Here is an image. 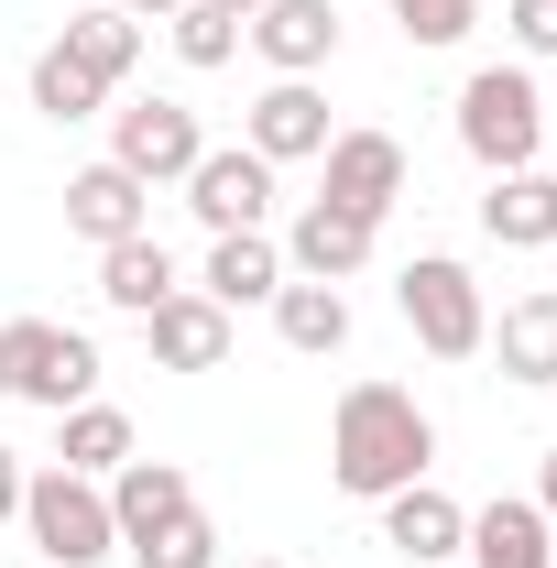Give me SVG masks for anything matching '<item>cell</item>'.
I'll return each instance as SVG.
<instances>
[{
  "instance_id": "cell-15",
  "label": "cell",
  "mask_w": 557,
  "mask_h": 568,
  "mask_svg": "<svg viewBox=\"0 0 557 568\" xmlns=\"http://www.w3.org/2000/svg\"><path fill=\"white\" fill-rule=\"evenodd\" d=\"M284 263L306 284H350L361 263H372V219H350V209H328V197H306L295 209V230H284Z\"/></svg>"
},
{
  "instance_id": "cell-2",
  "label": "cell",
  "mask_w": 557,
  "mask_h": 568,
  "mask_svg": "<svg viewBox=\"0 0 557 568\" xmlns=\"http://www.w3.org/2000/svg\"><path fill=\"white\" fill-rule=\"evenodd\" d=\"M0 394L11 405H44V416H67L99 394V339L67 328V317H11L0 328Z\"/></svg>"
},
{
  "instance_id": "cell-3",
  "label": "cell",
  "mask_w": 557,
  "mask_h": 568,
  "mask_svg": "<svg viewBox=\"0 0 557 568\" xmlns=\"http://www.w3.org/2000/svg\"><path fill=\"white\" fill-rule=\"evenodd\" d=\"M22 536H33V558H44V568H99V558H121L110 493H99L88 470H55V459L22 481Z\"/></svg>"
},
{
  "instance_id": "cell-18",
  "label": "cell",
  "mask_w": 557,
  "mask_h": 568,
  "mask_svg": "<svg viewBox=\"0 0 557 568\" xmlns=\"http://www.w3.org/2000/svg\"><path fill=\"white\" fill-rule=\"evenodd\" d=\"M274 284H284V252L263 230H219L209 241V274H198L209 306H230V317H241V306H274Z\"/></svg>"
},
{
  "instance_id": "cell-5",
  "label": "cell",
  "mask_w": 557,
  "mask_h": 568,
  "mask_svg": "<svg viewBox=\"0 0 557 568\" xmlns=\"http://www.w3.org/2000/svg\"><path fill=\"white\" fill-rule=\"evenodd\" d=\"M394 306H405V328H416L426 361H470L492 339V306H482V284H470L459 252H416V263L394 274Z\"/></svg>"
},
{
  "instance_id": "cell-26",
  "label": "cell",
  "mask_w": 557,
  "mask_h": 568,
  "mask_svg": "<svg viewBox=\"0 0 557 568\" xmlns=\"http://www.w3.org/2000/svg\"><path fill=\"white\" fill-rule=\"evenodd\" d=\"M132 568H219V525L209 514H175L164 536H142V547H121Z\"/></svg>"
},
{
  "instance_id": "cell-30",
  "label": "cell",
  "mask_w": 557,
  "mask_h": 568,
  "mask_svg": "<svg viewBox=\"0 0 557 568\" xmlns=\"http://www.w3.org/2000/svg\"><path fill=\"white\" fill-rule=\"evenodd\" d=\"M110 11H132V22H175L186 0H110Z\"/></svg>"
},
{
  "instance_id": "cell-8",
  "label": "cell",
  "mask_w": 557,
  "mask_h": 568,
  "mask_svg": "<svg viewBox=\"0 0 557 568\" xmlns=\"http://www.w3.org/2000/svg\"><path fill=\"white\" fill-rule=\"evenodd\" d=\"M317 164H328V186H317V197L350 209V219H372V230H383V209L405 197V142H394V132H328Z\"/></svg>"
},
{
  "instance_id": "cell-27",
  "label": "cell",
  "mask_w": 557,
  "mask_h": 568,
  "mask_svg": "<svg viewBox=\"0 0 557 568\" xmlns=\"http://www.w3.org/2000/svg\"><path fill=\"white\" fill-rule=\"evenodd\" d=\"M405 22V44H470L482 33V0H383Z\"/></svg>"
},
{
  "instance_id": "cell-6",
  "label": "cell",
  "mask_w": 557,
  "mask_h": 568,
  "mask_svg": "<svg viewBox=\"0 0 557 568\" xmlns=\"http://www.w3.org/2000/svg\"><path fill=\"white\" fill-rule=\"evenodd\" d=\"M198 153H209V121H198L186 99H132V110H110V164L142 175V186H186Z\"/></svg>"
},
{
  "instance_id": "cell-32",
  "label": "cell",
  "mask_w": 557,
  "mask_h": 568,
  "mask_svg": "<svg viewBox=\"0 0 557 568\" xmlns=\"http://www.w3.org/2000/svg\"><path fill=\"white\" fill-rule=\"evenodd\" d=\"M230 11H241V22H252V11H263V0H230Z\"/></svg>"
},
{
  "instance_id": "cell-24",
  "label": "cell",
  "mask_w": 557,
  "mask_h": 568,
  "mask_svg": "<svg viewBox=\"0 0 557 568\" xmlns=\"http://www.w3.org/2000/svg\"><path fill=\"white\" fill-rule=\"evenodd\" d=\"M33 110H44V121H99V110H110V88L77 67L67 44H44V55H33Z\"/></svg>"
},
{
  "instance_id": "cell-4",
  "label": "cell",
  "mask_w": 557,
  "mask_h": 568,
  "mask_svg": "<svg viewBox=\"0 0 557 568\" xmlns=\"http://www.w3.org/2000/svg\"><path fill=\"white\" fill-rule=\"evenodd\" d=\"M459 142H470L482 175L536 164V153H547V88H536V67H482L470 77V88H459Z\"/></svg>"
},
{
  "instance_id": "cell-31",
  "label": "cell",
  "mask_w": 557,
  "mask_h": 568,
  "mask_svg": "<svg viewBox=\"0 0 557 568\" xmlns=\"http://www.w3.org/2000/svg\"><path fill=\"white\" fill-rule=\"evenodd\" d=\"M536 503H547V514H557V448H547V459H536Z\"/></svg>"
},
{
  "instance_id": "cell-17",
  "label": "cell",
  "mask_w": 557,
  "mask_h": 568,
  "mask_svg": "<svg viewBox=\"0 0 557 568\" xmlns=\"http://www.w3.org/2000/svg\"><path fill=\"white\" fill-rule=\"evenodd\" d=\"M482 230L503 241V252H557V175H547V164H514V175H492Z\"/></svg>"
},
{
  "instance_id": "cell-16",
  "label": "cell",
  "mask_w": 557,
  "mask_h": 568,
  "mask_svg": "<svg viewBox=\"0 0 557 568\" xmlns=\"http://www.w3.org/2000/svg\"><path fill=\"white\" fill-rule=\"evenodd\" d=\"M459 536H470V503H448L437 481H405V493H383V547H394V558L437 568V558H459Z\"/></svg>"
},
{
  "instance_id": "cell-22",
  "label": "cell",
  "mask_w": 557,
  "mask_h": 568,
  "mask_svg": "<svg viewBox=\"0 0 557 568\" xmlns=\"http://www.w3.org/2000/svg\"><path fill=\"white\" fill-rule=\"evenodd\" d=\"M99 295H110L121 317H153V306L175 295V252H164L153 230H132V241H110V252H99Z\"/></svg>"
},
{
  "instance_id": "cell-1",
  "label": "cell",
  "mask_w": 557,
  "mask_h": 568,
  "mask_svg": "<svg viewBox=\"0 0 557 568\" xmlns=\"http://www.w3.org/2000/svg\"><path fill=\"white\" fill-rule=\"evenodd\" d=\"M426 459H437V416H426L405 383H350L340 416H328V481L350 503H383L426 481Z\"/></svg>"
},
{
  "instance_id": "cell-14",
  "label": "cell",
  "mask_w": 557,
  "mask_h": 568,
  "mask_svg": "<svg viewBox=\"0 0 557 568\" xmlns=\"http://www.w3.org/2000/svg\"><path fill=\"white\" fill-rule=\"evenodd\" d=\"M142 339H153L164 372H219V361H230V306H209L198 284H175V295L142 317Z\"/></svg>"
},
{
  "instance_id": "cell-10",
  "label": "cell",
  "mask_w": 557,
  "mask_h": 568,
  "mask_svg": "<svg viewBox=\"0 0 557 568\" xmlns=\"http://www.w3.org/2000/svg\"><path fill=\"white\" fill-rule=\"evenodd\" d=\"M241 44H252L274 77H317L328 55H340V0H263Z\"/></svg>"
},
{
  "instance_id": "cell-7",
  "label": "cell",
  "mask_w": 557,
  "mask_h": 568,
  "mask_svg": "<svg viewBox=\"0 0 557 568\" xmlns=\"http://www.w3.org/2000/svg\"><path fill=\"white\" fill-rule=\"evenodd\" d=\"M186 209L219 230H263V209H274V164L252 153V142H209L198 164H186Z\"/></svg>"
},
{
  "instance_id": "cell-9",
  "label": "cell",
  "mask_w": 557,
  "mask_h": 568,
  "mask_svg": "<svg viewBox=\"0 0 557 568\" xmlns=\"http://www.w3.org/2000/svg\"><path fill=\"white\" fill-rule=\"evenodd\" d=\"M328 99H317V77H274L252 110H241V142L263 153V164H306V153H328Z\"/></svg>"
},
{
  "instance_id": "cell-25",
  "label": "cell",
  "mask_w": 557,
  "mask_h": 568,
  "mask_svg": "<svg viewBox=\"0 0 557 568\" xmlns=\"http://www.w3.org/2000/svg\"><path fill=\"white\" fill-rule=\"evenodd\" d=\"M164 33H175V55H186V67H230V55H241V33H252V22H241V11H230V0H186V11H175V22H164Z\"/></svg>"
},
{
  "instance_id": "cell-28",
  "label": "cell",
  "mask_w": 557,
  "mask_h": 568,
  "mask_svg": "<svg viewBox=\"0 0 557 568\" xmlns=\"http://www.w3.org/2000/svg\"><path fill=\"white\" fill-rule=\"evenodd\" d=\"M503 22H514L525 55H557V0H503Z\"/></svg>"
},
{
  "instance_id": "cell-12",
  "label": "cell",
  "mask_w": 557,
  "mask_h": 568,
  "mask_svg": "<svg viewBox=\"0 0 557 568\" xmlns=\"http://www.w3.org/2000/svg\"><path fill=\"white\" fill-rule=\"evenodd\" d=\"M67 230L88 241V252H110V241L153 230V186H142V175H121V164L99 153L88 175H67Z\"/></svg>"
},
{
  "instance_id": "cell-19",
  "label": "cell",
  "mask_w": 557,
  "mask_h": 568,
  "mask_svg": "<svg viewBox=\"0 0 557 568\" xmlns=\"http://www.w3.org/2000/svg\"><path fill=\"white\" fill-rule=\"evenodd\" d=\"M482 351H503V372H514L525 394H547V383H557V284H547V295H514Z\"/></svg>"
},
{
  "instance_id": "cell-21",
  "label": "cell",
  "mask_w": 557,
  "mask_h": 568,
  "mask_svg": "<svg viewBox=\"0 0 557 568\" xmlns=\"http://www.w3.org/2000/svg\"><path fill=\"white\" fill-rule=\"evenodd\" d=\"M121 459H142L121 405H99V394H88V405H67V416H55V470H88V481H110Z\"/></svg>"
},
{
  "instance_id": "cell-33",
  "label": "cell",
  "mask_w": 557,
  "mask_h": 568,
  "mask_svg": "<svg viewBox=\"0 0 557 568\" xmlns=\"http://www.w3.org/2000/svg\"><path fill=\"white\" fill-rule=\"evenodd\" d=\"M252 568H284V558H252Z\"/></svg>"
},
{
  "instance_id": "cell-23",
  "label": "cell",
  "mask_w": 557,
  "mask_h": 568,
  "mask_svg": "<svg viewBox=\"0 0 557 568\" xmlns=\"http://www.w3.org/2000/svg\"><path fill=\"white\" fill-rule=\"evenodd\" d=\"M55 44H67L99 88H121V77L142 67V22H132V11H110V0H99V11H67V33H55Z\"/></svg>"
},
{
  "instance_id": "cell-29",
  "label": "cell",
  "mask_w": 557,
  "mask_h": 568,
  "mask_svg": "<svg viewBox=\"0 0 557 568\" xmlns=\"http://www.w3.org/2000/svg\"><path fill=\"white\" fill-rule=\"evenodd\" d=\"M22 481H33V470H22V448H0V525H22Z\"/></svg>"
},
{
  "instance_id": "cell-11",
  "label": "cell",
  "mask_w": 557,
  "mask_h": 568,
  "mask_svg": "<svg viewBox=\"0 0 557 568\" xmlns=\"http://www.w3.org/2000/svg\"><path fill=\"white\" fill-rule=\"evenodd\" d=\"M459 558H470V568H557V514H547L536 493H503V503L470 514Z\"/></svg>"
},
{
  "instance_id": "cell-13",
  "label": "cell",
  "mask_w": 557,
  "mask_h": 568,
  "mask_svg": "<svg viewBox=\"0 0 557 568\" xmlns=\"http://www.w3.org/2000/svg\"><path fill=\"white\" fill-rule=\"evenodd\" d=\"M99 493H110V525H121V547H142V536H164L175 514H198V481H186L175 459H121V470H110Z\"/></svg>"
},
{
  "instance_id": "cell-20",
  "label": "cell",
  "mask_w": 557,
  "mask_h": 568,
  "mask_svg": "<svg viewBox=\"0 0 557 568\" xmlns=\"http://www.w3.org/2000/svg\"><path fill=\"white\" fill-rule=\"evenodd\" d=\"M274 339L284 351H306V361H328V351H350V295L340 284H274Z\"/></svg>"
}]
</instances>
